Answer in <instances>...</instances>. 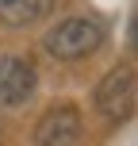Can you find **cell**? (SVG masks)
<instances>
[{
    "label": "cell",
    "instance_id": "cell-5",
    "mask_svg": "<svg viewBox=\"0 0 138 146\" xmlns=\"http://www.w3.org/2000/svg\"><path fill=\"white\" fill-rule=\"evenodd\" d=\"M50 12V0H0V23L8 27H31Z\"/></svg>",
    "mask_w": 138,
    "mask_h": 146
},
{
    "label": "cell",
    "instance_id": "cell-2",
    "mask_svg": "<svg viewBox=\"0 0 138 146\" xmlns=\"http://www.w3.org/2000/svg\"><path fill=\"white\" fill-rule=\"evenodd\" d=\"M96 108L111 119V123H123L134 111V69L119 66L96 85Z\"/></svg>",
    "mask_w": 138,
    "mask_h": 146
},
{
    "label": "cell",
    "instance_id": "cell-4",
    "mask_svg": "<svg viewBox=\"0 0 138 146\" xmlns=\"http://www.w3.org/2000/svg\"><path fill=\"white\" fill-rule=\"evenodd\" d=\"M42 146H65V142H77L81 139V115L77 108H54L46 111V119L38 123V135H35Z\"/></svg>",
    "mask_w": 138,
    "mask_h": 146
},
{
    "label": "cell",
    "instance_id": "cell-3",
    "mask_svg": "<svg viewBox=\"0 0 138 146\" xmlns=\"http://www.w3.org/2000/svg\"><path fill=\"white\" fill-rule=\"evenodd\" d=\"M31 92H35L31 62L15 58V54L0 58V108H19L23 100H31Z\"/></svg>",
    "mask_w": 138,
    "mask_h": 146
},
{
    "label": "cell",
    "instance_id": "cell-1",
    "mask_svg": "<svg viewBox=\"0 0 138 146\" xmlns=\"http://www.w3.org/2000/svg\"><path fill=\"white\" fill-rule=\"evenodd\" d=\"M104 42V27L88 15H73V19H61L58 27L46 31L42 46L50 58H61V62H73V58H85L92 54L96 46Z\"/></svg>",
    "mask_w": 138,
    "mask_h": 146
}]
</instances>
